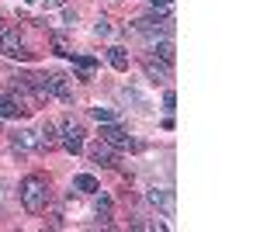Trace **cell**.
Returning a JSON list of instances; mask_svg holds the SVG:
<instances>
[{
  "label": "cell",
  "mask_w": 260,
  "mask_h": 232,
  "mask_svg": "<svg viewBox=\"0 0 260 232\" xmlns=\"http://www.w3.org/2000/svg\"><path fill=\"white\" fill-rule=\"evenodd\" d=\"M94 35H101V39H108V35H111V24H108V21L101 18L98 24H94Z\"/></svg>",
  "instance_id": "16"
},
{
  "label": "cell",
  "mask_w": 260,
  "mask_h": 232,
  "mask_svg": "<svg viewBox=\"0 0 260 232\" xmlns=\"http://www.w3.org/2000/svg\"><path fill=\"white\" fill-rule=\"evenodd\" d=\"M149 4H153V11H167L170 7V0H149Z\"/></svg>",
  "instance_id": "18"
},
{
  "label": "cell",
  "mask_w": 260,
  "mask_h": 232,
  "mask_svg": "<svg viewBox=\"0 0 260 232\" xmlns=\"http://www.w3.org/2000/svg\"><path fill=\"white\" fill-rule=\"evenodd\" d=\"M73 62H77V70H80V80H90L94 66H98V59H94V56H73Z\"/></svg>",
  "instance_id": "10"
},
{
  "label": "cell",
  "mask_w": 260,
  "mask_h": 232,
  "mask_svg": "<svg viewBox=\"0 0 260 232\" xmlns=\"http://www.w3.org/2000/svg\"><path fill=\"white\" fill-rule=\"evenodd\" d=\"M62 149H66V153H83V128L80 125H73V121H66V125H62Z\"/></svg>",
  "instance_id": "2"
},
{
  "label": "cell",
  "mask_w": 260,
  "mask_h": 232,
  "mask_svg": "<svg viewBox=\"0 0 260 232\" xmlns=\"http://www.w3.org/2000/svg\"><path fill=\"white\" fill-rule=\"evenodd\" d=\"M45 94L59 97V101H73V87H70V77H62V73H52V77L45 80Z\"/></svg>",
  "instance_id": "4"
},
{
  "label": "cell",
  "mask_w": 260,
  "mask_h": 232,
  "mask_svg": "<svg viewBox=\"0 0 260 232\" xmlns=\"http://www.w3.org/2000/svg\"><path fill=\"white\" fill-rule=\"evenodd\" d=\"M31 108H24V101L18 94H0V118H18V115H28Z\"/></svg>",
  "instance_id": "6"
},
{
  "label": "cell",
  "mask_w": 260,
  "mask_h": 232,
  "mask_svg": "<svg viewBox=\"0 0 260 232\" xmlns=\"http://www.w3.org/2000/svg\"><path fill=\"white\" fill-rule=\"evenodd\" d=\"M0 31H4V28H0Z\"/></svg>",
  "instance_id": "19"
},
{
  "label": "cell",
  "mask_w": 260,
  "mask_h": 232,
  "mask_svg": "<svg viewBox=\"0 0 260 232\" xmlns=\"http://www.w3.org/2000/svg\"><path fill=\"white\" fill-rule=\"evenodd\" d=\"M94 118H98L101 125H108V121H115V111L111 108H94Z\"/></svg>",
  "instance_id": "15"
},
{
  "label": "cell",
  "mask_w": 260,
  "mask_h": 232,
  "mask_svg": "<svg viewBox=\"0 0 260 232\" xmlns=\"http://www.w3.org/2000/svg\"><path fill=\"white\" fill-rule=\"evenodd\" d=\"M21 205L28 212H42L49 205V184H45V177L31 174V177L21 180Z\"/></svg>",
  "instance_id": "1"
},
{
  "label": "cell",
  "mask_w": 260,
  "mask_h": 232,
  "mask_svg": "<svg viewBox=\"0 0 260 232\" xmlns=\"http://www.w3.org/2000/svg\"><path fill=\"white\" fill-rule=\"evenodd\" d=\"M14 146H24V149H31V146H39V139L31 136V132H18V136H14Z\"/></svg>",
  "instance_id": "14"
},
{
  "label": "cell",
  "mask_w": 260,
  "mask_h": 232,
  "mask_svg": "<svg viewBox=\"0 0 260 232\" xmlns=\"http://www.w3.org/2000/svg\"><path fill=\"white\" fill-rule=\"evenodd\" d=\"M90 159L101 163V167H111V163H115V146H108V142L101 139L98 146H90Z\"/></svg>",
  "instance_id": "7"
},
{
  "label": "cell",
  "mask_w": 260,
  "mask_h": 232,
  "mask_svg": "<svg viewBox=\"0 0 260 232\" xmlns=\"http://www.w3.org/2000/svg\"><path fill=\"white\" fill-rule=\"evenodd\" d=\"M101 139H104L108 146H115V149H132V139L125 136V128H118L115 121L101 125Z\"/></svg>",
  "instance_id": "5"
},
{
  "label": "cell",
  "mask_w": 260,
  "mask_h": 232,
  "mask_svg": "<svg viewBox=\"0 0 260 232\" xmlns=\"http://www.w3.org/2000/svg\"><path fill=\"white\" fill-rule=\"evenodd\" d=\"M156 56L163 59V62H167V66H170V62H174V42H156Z\"/></svg>",
  "instance_id": "11"
},
{
  "label": "cell",
  "mask_w": 260,
  "mask_h": 232,
  "mask_svg": "<svg viewBox=\"0 0 260 232\" xmlns=\"http://www.w3.org/2000/svg\"><path fill=\"white\" fill-rule=\"evenodd\" d=\"M174 104H177V97H174V90H167V94H163V108L174 111Z\"/></svg>",
  "instance_id": "17"
},
{
  "label": "cell",
  "mask_w": 260,
  "mask_h": 232,
  "mask_svg": "<svg viewBox=\"0 0 260 232\" xmlns=\"http://www.w3.org/2000/svg\"><path fill=\"white\" fill-rule=\"evenodd\" d=\"M0 49H4V56H11V59H28V52L21 49L18 28H7V31H0Z\"/></svg>",
  "instance_id": "3"
},
{
  "label": "cell",
  "mask_w": 260,
  "mask_h": 232,
  "mask_svg": "<svg viewBox=\"0 0 260 232\" xmlns=\"http://www.w3.org/2000/svg\"><path fill=\"white\" fill-rule=\"evenodd\" d=\"M108 62H111V66H115L118 73H125V70H128V52L115 45V49H108Z\"/></svg>",
  "instance_id": "8"
},
{
  "label": "cell",
  "mask_w": 260,
  "mask_h": 232,
  "mask_svg": "<svg viewBox=\"0 0 260 232\" xmlns=\"http://www.w3.org/2000/svg\"><path fill=\"white\" fill-rule=\"evenodd\" d=\"M98 218L104 222V225L111 222V197H104V194L98 197Z\"/></svg>",
  "instance_id": "12"
},
{
  "label": "cell",
  "mask_w": 260,
  "mask_h": 232,
  "mask_svg": "<svg viewBox=\"0 0 260 232\" xmlns=\"http://www.w3.org/2000/svg\"><path fill=\"white\" fill-rule=\"evenodd\" d=\"M73 187H77L80 194H98V191H101V187H98V180H94L90 174H80V177H73Z\"/></svg>",
  "instance_id": "9"
},
{
  "label": "cell",
  "mask_w": 260,
  "mask_h": 232,
  "mask_svg": "<svg viewBox=\"0 0 260 232\" xmlns=\"http://www.w3.org/2000/svg\"><path fill=\"white\" fill-rule=\"evenodd\" d=\"M146 73L156 80V83H160V80H167V70H163V66H156L153 59H146Z\"/></svg>",
  "instance_id": "13"
}]
</instances>
